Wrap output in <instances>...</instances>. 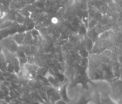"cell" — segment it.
I'll return each instance as SVG.
<instances>
[{"label": "cell", "instance_id": "obj_1", "mask_svg": "<svg viewBox=\"0 0 122 104\" xmlns=\"http://www.w3.org/2000/svg\"><path fill=\"white\" fill-rule=\"evenodd\" d=\"M57 21H58V19H57V18H53V19H52V22L53 23H57Z\"/></svg>", "mask_w": 122, "mask_h": 104}]
</instances>
